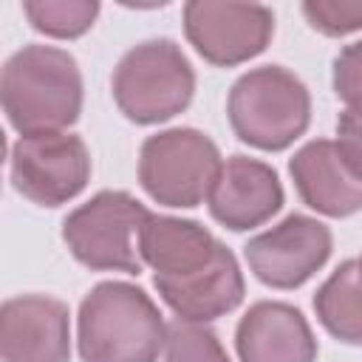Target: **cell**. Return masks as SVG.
Listing matches in <instances>:
<instances>
[{"instance_id": "5", "label": "cell", "mask_w": 362, "mask_h": 362, "mask_svg": "<svg viewBox=\"0 0 362 362\" xmlns=\"http://www.w3.org/2000/svg\"><path fill=\"white\" fill-rule=\"evenodd\" d=\"M150 212L122 189H102L62 221L71 255L93 272H141L139 232Z\"/></svg>"}, {"instance_id": "8", "label": "cell", "mask_w": 362, "mask_h": 362, "mask_svg": "<svg viewBox=\"0 0 362 362\" xmlns=\"http://www.w3.org/2000/svg\"><path fill=\"white\" fill-rule=\"evenodd\" d=\"M184 31L195 51L221 68L257 57L274 31V14L257 3L192 0L184 6Z\"/></svg>"}, {"instance_id": "10", "label": "cell", "mask_w": 362, "mask_h": 362, "mask_svg": "<svg viewBox=\"0 0 362 362\" xmlns=\"http://www.w3.org/2000/svg\"><path fill=\"white\" fill-rule=\"evenodd\" d=\"M3 362H68V305L45 294H23L0 311Z\"/></svg>"}, {"instance_id": "16", "label": "cell", "mask_w": 362, "mask_h": 362, "mask_svg": "<svg viewBox=\"0 0 362 362\" xmlns=\"http://www.w3.org/2000/svg\"><path fill=\"white\" fill-rule=\"evenodd\" d=\"M314 311L322 328L348 342L362 345V269L359 260H345L314 294Z\"/></svg>"}, {"instance_id": "21", "label": "cell", "mask_w": 362, "mask_h": 362, "mask_svg": "<svg viewBox=\"0 0 362 362\" xmlns=\"http://www.w3.org/2000/svg\"><path fill=\"white\" fill-rule=\"evenodd\" d=\"M337 136H339L337 144L342 147V153L362 173V99L345 105V110L339 113V122H337Z\"/></svg>"}, {"instance_id": "13", "label": "cell", "mask_w": 362, "mask_h": 362, "mask_svg": "<svg viewBox=\"0 0 362 362\" xmlns=\"http://www.w3.org/2000/svg\"><path fill=\"white\" fill-rule=\"evenodd\" d=\"M161 300L187 322H209L235 311L243 300V274L235 255L221 243L212 260L184 277H153Z\"/></svg>"}, {"instance_id": "14", "label": "cell", "mask_w": 362, "mask_h": 362, "mask_svg": "<svg viewBox=\"0 0 362 362\" xmlns=\"http://www.w3.org/2000/svg\"><path fill=\"white\" fill-rule=\"evenodd\" d=\"M240 362H314L317 339L305 317L288 303H255L235 331Z\"/></svg>"}, {"instance_id": "20", "label": "cell", "mask_w": 362, "mask_h": 362, "mask_svg": "<svg viewBox=\"0 0 362 362\" xmlns=\"http://www.w3.org/2000/svg\"><path fill=\"white\" fill-rule=\"evenodd\" d=\"M334 90L345 105L362 99V42H351L337 54Z\"/></svg>"}, {"instance_id": "19", "label": "cell", "mask_w": 362, "mask_h": 362, "mask_svg": "<svg viewBox=\"0 0 362 362\" xmlns=\"http://www.w3.org/2000/svg\"><path fill=\"white\" fill-rule=\"evenodd\" d=\"M303 14L314 31L342 37L362 28V0H305Z\"/></svg>"}, {"instance_id": "22", "label": "cell", "mask_w": 362, "mask_h": 362, "mask_svg": "<svg viewBox=\"0 0 362 362\" xmlns=\"http://www.w3.org/2000/svg\"><path fill=\"white\" fill-rule=\"evenodd\" d=\"M359 269H362V257H359Z\"/></svg>"}, {"instance_id": "9", "label": "cell", "mask_w": 362, "mask_h": 362, "mask_svg": "<svg viewBox=\"0 0 362 362\" xmlns=\"http://www.w3.org/2000/svg\"><path fill=\"white\" fill-rule=\"evenodd\" d=\"M243 255L255 277L272 288H297L331 255V232L308 215H288L269 232L255 235Z\"/></svg>"}, {"instance_id": "15", "label": "cell", "mask_w": 362, "mask_h": 362, "mask_svg": "<svg viewBox=\"0 0 362 362\" xmlns=\"http://www.w3.org/2000/svg\"><path fill=\"white\" fill-rule=\"evenodd\" d=\"M221 240L195 221L153 215L139 232V255L156 272V277H184L206 266Z\"/></svg>"}, {"instance_id": "18", "label": "cell", "mask_w": 362, "mask_h": 362, "mask_svg": "<svg viewBox=\"0 0 362 362\" xmlns=\"http://www.w3.org/2000/svg\"><path fill=\"white\" fill-rule=\"evenodd\" d=\"M164 362H229V356L206 325L175 320L167 325Z\"/></svg>"}, {"instance_id": "6", "label": "cell", "mask_w": 362, "mask_h": 362, "mask_svg": "<svg viewBox=\"0 0 362 362\" xmlns=\"http://www.w3.org/2000/svg\"><path fill=\"white\" fill-rule=\"evenodd\" d=\"M215 141L192 127H173L150 136L139 156V181L164 206H198L221 175Z\"/></svg>"}, {"instance_id": "3", "label": "cell", "mask_w": 362, "mask_h": 362, "mask_svg": "<svg viewBox=\"0 0 362 362\" xmlns=\"http://www.w3.org/2000/svg\"><path fill=\"white\" fill-rule=\"evenodd\" d=\"M235 136L257 150H283L311 122L308 88L283 65H263L243 74L226 102Z\"/></svg>"}, {"instance_id": "11", "label": "cell", "mask_w": 362, "mask_h": 362, "mask_svg": "<svg viewBox=\"0 0 362 362\" xmlns=\"http://www.w3.org/2000/svg\"><path fill=\"white\" fill-rule=\"evenodd\" d=\"M288 173L300 198L311 209L328 218H345L362 209V173L337 141H308L294 153Z\"/></svg>"}, {"instance_id": "1", "label": "cell", "mask_w": 362, "mask_h": 362, "mask_svg": "<svg viewBox=\"0 0 362 362\" xmlns=\"http://www.w3.org/2000/svg\"><path fill=\"white\" fill-rule=\"evenodd\" d=\"M3 110L14 130L57 133L82 110V74L76 59L51 45H25L3 68Z\"/></svg>"}, {"instance_id": "12", "label": "cell", "mask_w": 362, "mask_h": 362, "mask_svg": "<svg viewBox=\"0 0 362 362\" xmlns=\"http://www.w3.org/2000/svg\"><path fill=\"white\" fill-rule=\"evenodd\" d=\"M283 204V187L277 173L246 156H232L209 192V212L232 232H243L266 223Z\"/></svg>"}, {"instance_id": "2", "label": "cell", "mask_w": 362, "mask_h": 362, "mask_svg": "<svg viewBox=\"0 0 362 362\" xmlns=\"http://www.w3.org/2000/svg\"><path fill=\"white\" fill-rule=\"evenodd\" d=\"M167 325L156 303L133 283L93 286L79 305L82 362H156Z\"/></svg>"}, {"instance_id": "7", "label": "cell", "mask_w": 362, "mask_h": 362, "mask_svg": "<svg viewBox=\"0 0 362 362\" xmlns=\"http://www.w3.org/2000/svg\"><path fill=\"white\" fill-rule=\"evenodd\" d=\"M90 178V156L79 136L31 133L11 147V181L20 195L40 206H59L79 195Z\"/></svg>"}, {"instance_id": "4", "label": "cell", "mask_w": 362, "mask_h": 362, "mask_svg": "<svg viewBox=\"0 0 362 362\" xmlns=\"http://www.w3.org/2000/svg\"><path fill=\"white\" fill-rule=\"evenodd\" d=\"M110 88L130 122L158 124L189 105L195 74L173 40H147L119 59Z\"/></svg>"}, {"instance_id": "17", "label": "cell", "mask_w": 362, "mask_h": 362, "mask_svg": "<svg viewBox=\"0 0 362 362\" xmlns=\"http://www.w3.org/2000/svg\"><path fill=\"white\" fill-rule=\"evenodd\" d=\"M23 11L37 31L57 40H71L85 34L93 25L99 14V3L96 0H25Z\"/></svg>"}]
</instances>
